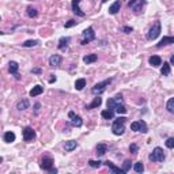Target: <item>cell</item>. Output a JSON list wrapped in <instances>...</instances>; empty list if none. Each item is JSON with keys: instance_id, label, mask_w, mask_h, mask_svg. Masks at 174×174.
I'll return each instance as SVG.
<instances>
[{"instance_id": "obj_35", "label": "cell", "mask_w": 174, "mask_h": 174, "mask_svg": "<svg viewBox=\"0 0 174 174\" xmlns=\"http://www.w3.org/2000/svg\"><path fill=\"white\" fill-rule=\"evenodd\" d=\"M88 165H90L91 167H94V169H99L101 165H102V162H101V161H93V159H90V161H88Z\"/></svg>"}, {"instance_id": "obj_1", "label": "cell", "mask_w": 174, "mask_h": 174, "mask_svg": "<svg viewBox=\"0 0 174 174\" xmlns=\"http://www.w3.org/2000/svg\"><path fill=\"white\" fill-rule=\"evenodd\" d=\"M125 121L127 118L125 117H118L113 121V125H112V131L116 136H121L123 133L125 132Z\"/></svg>"}, {"instance_id": "obj_12", "label": "cell", "mask_w": 174, "mask_h": 174, "mask_svg": "<svg viewBox=\"0 0 174 174\" xmlns=\"http://www.w3.org/2000/svg\"><path fill=\"white\" fill-rule=\"evenodd\" d=\"M80 2L82 0H72V3H71V6H72V13L74 14H76L78 17H84V14L83 11H82V8H80Z\"/></svg>"}, {"instance_id": "obj_43", "label": "cell", "mask_w": 174, "mask_h": 174, "mask_svg": "<svg viewBox=\"0 0 174 174\" xmlns=\"http://www.w3.org/2000/svg\"><path fill=\"white\" fill-rule=\"evenodd\" d=\"M170 65H174V54L170 57Z\"/></svg>"}, {"instance_id": "obj_7", "label": "cell", "mask_w": 174, "mask_h": 174, "mask_svg": "<svg viewBox=\"0 0 174 174\" xmlns=\"http://www.w3.org/2000/svg\"><path fill=\"white\" fill-rule=\"evenodd\" d=\"M124 101H123V95L121 94H117L116 97H113V98H109L108 99V109H110V110H114L116 112V108H117L118 105H121Z\"/></svg>"}, {"instance_id": "obj_19", "label": "cell", "mask_w": 174, "mask_h": 174, "mask_svg": "<svg viewBox=\"0 0 174 174\" xmlns=\"http://www.w3.org/2000/svg\"><path fill=\"white\" fill-rule=\"evenodd\" d=\"M120 8H121V2H120V0H117V2H114L110 7H109V14L116 15L118 11H120Z\"/></svg>"}, {"instance_id": "obj_42", "label": "cell", "mask_w": 174, "mask_h": 174, "mask_svg": "<svg viewBox=\"0 0 174 174\" xmlns=\"http://www.w3.org/2000/svg\"><path fill=\"white\" fill-rule=\"evenodd\" d=\"M31 72H33V74H41V69H39V68H34Z\"/></svg>"}, {"instance_id": "obj_28", "label": "cell", "mask_w": 174, "mask_h": 174, "mask_svg": "<svg viewBox=\"0 0 174 174\" xmlns=\"http://www.w3.org/2000/svg\"><path fill=\"white\" fill-rule=\"evenodd\" d=\"M29 101L27 99H22V101H19V102L17 103V109L18 110H25V109H27L29 108Z\"/></svg>"}, {"instance_id": "obj_10", "label": "cell", "mask_w": 174, "mask_h": 174, "mask_svg": "<svg viewBox=\"0 0 174 174\" xmlns=\"http://www.w3.org/2000/svg\"><path fill=\"white\" fill-rule=\"evenodd\" d=\"M34 139H35V131L31 127H26L25 129H23V140L27 143H30Z\"/></svg>"}, {"instance_id": "obj_31", "label": "cell", "mask_w": 174, "mask_h": 174, "mask_svg": "<svg viewBox=\"0 0 174 174\" xmlns=\"http://www.w3.org/2000/svg\"><path fill=\"white\" fill-rule=\"evenodd\" d=\"M133 169H135L136 173H143L144 172V165H143V162H136L135 166H133Z\"/></svg>"}, {"instance_id": "obj_39", "label": "cell", "mask_w": 174, "mask_h": 174, "mask_svg": "<svg viewBox=\"0 0 174 174\" xmlns=\"http://www.w3.org/2000/svg\"><path fill=\"white\" fill-rule=\"evenodd\" d=\"M75 25H76V22H75L74 19H71V20H68V22H67L64 26H65V29H68V27H72V26H75Z\"/></svg>"}, {"instance_id": "obj_8", "label": "cell", "mask_w": 174, "mask_h": 174, "mask_svg": "<svg viewBox=\"0 0 174 174\" xmlns=\"http://www.w3.org/2000/svg\"><path fill=\"white\" fill-rule=\"evenodd\" d=\"M131 129L135 131V132H142V133H147V132H148L147 124H146L143 120H140V121H133V123L131 124Z\"/></svg>"}, {"instance_id": "obj_18", "label": "cell", "mask_w": 174, "mask_h": 174, "mask_svg": "<svg viewBox=\"0 0 174 174\" xmlns=\"http://www.w3.org/2000/svg\"><path fill=\"white\" fill-rule=\"evenodd\" d=\"M101 103H102V98L99 95H97V98H94V101L90 103V105L86 106V110H90V109H95V108H99Z\"/></svg>"}, {"instance_id": "obj_4", "label": "cell", "mask_w": 174, "mask_h": 174, "mask_svg": "<svg viewBox=\"0 0 174 174\" xmlns=\"http://www.w3.org/2000/svg\"><path fill=\"white\" fill-rule=\"evenodd\" d=\"M112 80H113V79H112V78H109V79H106V80L99 82V83L94 84V87L91 88V93H93L94 95H101V94H102L103 91H105V88L112 83Z\"/></svg>"}, {"instance_id": "obj_20", "label": "cell", "mask_w": 174, "mask_h": 174, "mask_svg": "<svg viewBox=\"0 0 174 174\" xmlns=\"http://www.w3.org/2000/svg\"><path fill=\"white\" fill-rule=\"evenodd\" d=\"M106 151H108V146L105 144V143H99L98 146H97V157H103V155L106 154Z\"/></svg>"}, {"instance_id": "obj_30", "label": "cell", "mask_w": 174, "mask_h": 174, "mask_svg": "<svg viewBox=\"0 0 174 174\" xmlns=\"http://www.w3.org/2000/svg\"><path fill=\"white\" fill-rule=\"evenodd\" d=\"M38 45V41L37 39H29V41H25L22 44L23 48H33V46H37Z\"/></svg>"}, {"instance_id": "obj_23", "label": "cell", "mask_w": 174, "mask_h": 174, "mask_svg": "<svg viewBox=\"0 0 174 174\" xmlns=\"http://www.w3.org/2000/svg\"><path fill=\"white\" fill-rule=\"evenodd\" d=\"M42 93H44V87L37 84V86H34L31 90H30V97H37V95H39V94H42Z\"/></svg>"}, {"instance_id": "obj_24", "label": "cell", "mask_w": 174, "mask_h": 174, "mask_svg": "<svg viewBox=\"0 0 174 174\" xmlns=\"http://www.w3.org/2000/svg\"><path fill=\"white\" fill-rule=\"evenodd\" d=\"M76 147H78V143H76V140H68V142H65V151L67 152L74 151Z\"/></svg>"}, {"instance_id": "obj_15", "label": "cell", "mask_w": 174, "mask_h": 174, "mask_svg": "<svg viewBox=\"0 0 174 174\" xmlns=\"http://www.w3.org/2000/svg\"><path fill=\"white\" fill-rule=\"evenodd\" d=\"M60 64H61V56L60 54H52L49 57V65L50 67H59Z\"/></svg>"}, {"instance_id": "obj_25", "label": "cell", "mask_w": 174, "mask_h": 174, "mask_svg": "<svg viewBox=\"0 0 174 174\" xmlns=\"http://www.w3.org/2000/svg\"><path fill=\"white\" fill-rule=\"evenodd\" d=\"M84 87H86V79H84V78L76 79V82H75V88H76V90L82 91Z\"/></svg>"}, {"instance_id": "obj_2", "label": "cell", "mask_w": 174, "mask_h": 174, "mask_svg": "<svg viewBox=\"0 0 174 174\" xmlns=\"http://www.w3.org/2000/svg\"><path fill=\"white\" fill-rule=\"evenodd\" d=\"M148 159L151 162H163L166 159V155H165V151L161 147H155L151 154L148 155Z\"/></svg>"}, {"instance_id": "obj_44", "label": "cell", "mask_w": 174, "mask_h": 174, "mask_svg": "<svg viewBox=\"0 0 174 174\" xmlns=\"http://www.w3.org/2000/svg\"><path fill=\"white\" fill-rule=\"evenodd\" d=\"M106 2H109V0H102V3H106Z\"/></svg>"}, {"instance_id": "obj_40", "label": "cell", "mask_w": 174, "mask_h": 174, "mask_svg": "<svg viewBox=\"0 0 174 174\" xmlns=\"http://www.w3.org/2000/svg\"><path fill=\"white\" fill-rule=\"evenodd\" d=\"M124 31L127 33V34H129V33L133 31V29H132V27H129V26H125V27H124Z\"/></svg>"}, {"instance_id": "obj_36", "label": "cell", "mask_w": 174, "mask_h": 174, "mask_svg": "<svg viewBox=\"0 0 174 174\" xmlns=\"http://www.w3.org/2000/svg\"><path fill=\"white\" fill-rule=\"evenodd\" d=\"M116 112H117L118 114H125V113H127V109H125V106L121 103V105H118L117 108H116Z\"/></svg>"}, {"instance_id": "obj_6", "label": "cell", "mask_w": 174, "mask_h": 174, "mask_svg": "<svg viewBox=\"0 0 174 174\" xmlns=\"http://www.w3.org/2000/svg\"><path fill=\"white\" fill-rule=\"evenodd\" d=\"M95 39V33H94V29L93 27H87L86 30L83 31V39H82L80 45H87L90 44L91 41Z\"/></svg>"}, {"instance_id": "obj_33", "label": "cell", "mask_w": 174, "mask_h": 174, "mask_svg": "<svg viewBox=\"0 0 174 174\" xmlns=\"http://www.w3.org/2000/svg\"><path fill=\"white\" fill-rule=\"evenodd\" d=\"M37 15H38V13H37V10H35V8L27 7V17H29V18H35Z\"/></svg>"}, {"instance_id": "obj_26", "label": "cell", "mask_w": 174, "mask_h": 174, "mask_svg": "<svg viewBox=\"0 0 174 174\" xmlns=\"http://www.w3.org/2000/svg\"><path fill=\"white\" fill-rule=\"evenodd\" d=\"M101 116H102L103 118H106V120H113V118H114V110L106 109V110H102Z\"/></svg>"}, {"instance_id": "obj_21", "label": "cell", "mask_w": 174, "mask_h": 174, "mask_svg": "<svg viewBox=\"0 0 174 174\" xmlns=\"http://www.w3.org/2000/svg\"><path fill=\"white\" fill-rule=\"evenodd\" d=\"M148 63L152 67H159L162 65V59H161V56H151L148 59Z\"/></svg>"}, {"instance_id": "obj_11", "label": "cell", "mask_w": 174, "mask_h": 174, "mask_svg": "<svg viewBox=\"0 0 174 174\" xmlns=\"http://www.w3.org/2000/svg\"><path fill=\"white\" fill-rule=\"evenodd\" d=\"M68 117L71 118V123H72L74 127L80 128L82 125H83V120H82V117H80V116H78V114H75L74 112H69L68 113Z\"/></svg>"}, {"instance_id": "obj_29", "label": "cell", "mask_w": 174, "mask_h": 174, "mask_svg": "<svg viewBox=\"0 0 174 174\" xmlns=\"http://www.w3.org/2000/svg\"><path fill=\"white\" fill-rule=\"evenodd\" d=\"M161 74L163 76L170 75V63H163V65L161 68Z\"/></svg>"}, {"instance_id": "obj_3", "label": "cell", "mask_w": 174, "mask_h": 174, "mask_svg": "<svg viewBox=\"0 0 174 174\" xmlns=\"http://www.w3.org/2000/svg\"><path fill=\"white\" fill-rule=\"evenodd\" d=\"M53 159L49 157H45L41 159V163H39V167H41L42 170H46V172H49L52 174H56L57 173V169H54L53 167Z\"/></svg>"}, {"instance_id": "obj_9", "label": "cell", "mask_w": 174, "mask_h": 174, "mask_svg": "<svg viewBox=\"0 0 174 174\" xmlns=\"http://www.w3.org/2000/svg\"><path fill=\"white\" fill-rule=\"evenodd\" d=\"M144 4L146 0H129L128 2V7L132 11H135V13H140L143 10V7H144Z\"/></svg>"}, {"instance_id": "obj_34", "label": "cell", "mask_w": 174, "mask_h": 174, "mask_svg": "<svg viewBox=\"0 0 174 174\" xmlns=\"http://www.w3.org/2000/svg\"><path fill=\"white\" fill-rule=\"evenodd\" d=\"M131 167H132V162H131L129 159H127V161H124V163H123V170L125 173H128L131 170Z\"/></svg>"}, {"instance_id": "obj_32", "label": "cell", "mask_w": 174, "mask_h": 174, "mask_svg": "<svg viewBox=\"0 0 174 174\" xmlns=\"http://www.w3.org/2000/svg\"><path fill=\"white\" fill-rule=\"evenodd\" d=\"M166 109L169 110L170 113H173L174 114V97L173 98H170L169 101H167V103H166Z\"/></svg>"}, {"instance_id": "obj_16", "label": "cell", "mask_w": 174, "mask_h": 174, "mask_svg": "<svg viewBox=\"0 0 174 174\" xmlns=\"http://www.w3.org/2000/svg\"><path fill=\"white\" fill-rule=\"evenodd\" d=\"M71 42V38L69 37H61L59 39V49L60 50H65L68 48V44Z\"/></svg>"}, {"instance_id": "obj_13", "label": "cell", "mask_w": 174, "mask_h": 174, "mask_svg": "<svg viewBox=\"0 0 174 174\" xmlns=\"http://www.w3.org/2000/svg\"><path fill=\"white\" fill-rule=\"evenodd\" d=\"M18 69H19L18 63L17 61H10V64H8V71H10V74L14 75L17 79H20V75L18 74Z\"/></svg>"}, {"instance_id": "obj_27", "label": "cell", "mask_w": 174, "mask_h": 174, "mask_svg": "<svg viewBox=\"0 0 174 174\" xmlns=\"http://www.w3.org/2000/svg\"><path fill=\"white\" fill-rule=\"evenodd\" d=\"M15 139H17V136H15V133L11 132V131H8V132L4 133V142L6 143H13V142H15Z\"/></svg>"}, {"instance_id": "obj_22", "label": "cell", "mask_w": 174, "mask_h": 174, "mask_svg": "<svg viewBox=\"0 0 174 174\" xmlns=\"http://www.w3.org/2000/svg\"><path fill=\"white\" fill-rule=\"evenodd\" d=\"M97 59H98V56H97L95 53H90V54H86V56L83 57V63L84 64H91V63H95Z\"/></svg>"}, {"instance_id": "obj_37", "label": "cell", "mask_w": 174, "mask_h": 174, "mask_svg": "<svg viewBox=\"0 0 174 174\" xmlns=\"http://www.w3.org/2000/svg\"><path fill=\"white\" fill-rule=\"evenodd\" d=\"M165 144H166L167 148H174V137H169V139L165 142Z\"/></svg>"}, {"instance_id": "obj_38", "label": "cell", "mask_w": 174, "mask_h": 174, "mask_svg": "<svg viewBox=\"0 0 174 174\" xmlns=\"http://www.w3.org/2000/svg\"><path fill=\"white\" fill-rule=\"evenodd\" d=\"M137 151H139V146L135 144V143H132V144L129 146V152H132V154H137Z\"/></svg>"}, {"instance_id": "obj_5", "label": "cell", "mask_w": 174, "mask_h": 174, "mask_svg": "<svg viewBox=\"0 0 174 174\" xmlns=\"http://www.w3.org/2000/svg\"><path fill=\"white\" fill-rule=\"evenodd\" d=\"M161 34V22L159 20H157V22L152 25V27L148 30V34H147V38L150 41H152V39H157L159 37Z\"/></svg>"}, {"instance_id": "obj_17", "label": "cell", "mask_w": 174, "mask_h": 174, "mask_svg": "<svg viewBox=\"0 0 174 174\" xmlns=\"http://www.w3.org/2000/svg\"><path fill=\"white\" fill-rule=\"evenodd\" d=\"M174 44V37H169V35H166V37H163L159 41V44L157 45L158 48H162V46H166V45H172Z\"/></svg>"}, {"instance_id": "obj_41", "label": "cell", "mask_w": 174, "mask_h": 174, "mask_svg": "<svg viewBox=\"0 0 174 174\" xmlns=\"http://www.w3.org/2000/svg\"><path fill=\"white\" fill-rule=\"evenodd\" d=\"M39 108H41V105H39V103H35V105H34V110H35V114H38V112H39Z\"/></svg>"}, {"instance_id": "obj_14", "label": "cell", "mask_w": 174, "mask_h": 174, "mask_svg": "<svg viewBox=\"0 0 174 174\" xmlns=\"http://www.w3.org/2000/svg\"><path fill=\"white\" fill-rule=\"evenodd\" d=\"M105 165L109 167V169H110V172H112L113 174H125V172H124L123 169L117 167V166H116V165L113 163V162H110V161H106V162H105Z\"/></svg>"}]
</instances>
